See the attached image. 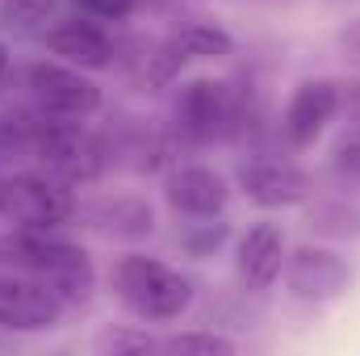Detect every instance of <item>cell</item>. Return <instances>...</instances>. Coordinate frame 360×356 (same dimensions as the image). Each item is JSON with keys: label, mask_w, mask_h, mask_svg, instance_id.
I'll return each instance as SVG.
<instances>
[{"label": "cell", "mask_w": 360, "mask_h": 356, "mask_svg": "<svg viewBox=\"0 0 360 356\" xmlns=\"http://www.w3.org/2000/svg\"><path fill=\"white\" fill-rule=\"evenodd\" d=\"M84 218H89L92 231L109 235V239H147L155 231V210L147 197H134V193H109V197H96L92 205H84Z\"/></svg>", "instance_id": "15"}, {"label": "cell", "mask_w": 360, "mask_h": 356, "mask_svg": "<svg viewBox=\"0 0 360 356\" xmlns=\"http://www.w3.org/2000/svg\"><path fill=\"white\" fill-rule=\"evenodd\" d=\"M340 117V80H302L289 92V105L281 113V130L289 147L306 151L323 139V130Z\"/></svg>", "instance_id": "10"}, {"label": "cell", "mask_w": 360, "mask_h": 356, "mask_svg": "<svg viewBox=\"0 0 360 356\" xmlns=\"http://www.w3.org/2000/svg\"><path fill=\"white\" fill-rule=\"evenodd\" d=\"M72 214H76L72 184H63L59 177H51L46 168H42V172L0 177V218H8L13 227L59 231Z\"/></svg>", "instance_id": "5"}, {"label": "cell", "mask_w": 360, "mask_h": 356, "mask_svg": "<svg viewBox=\"0 0 360 356\" xmlns=\"http://www.w3.org/2000/svg\"><path fill=\"white\" fill-rule=\"evenodd\" d=\"M68 302L42 285L38 276H25V272H8L0 276V327L8 331H51L59 327Z\"/></svg>", "instance_id": "9"}, {"label": "cell", "mask_w": 360, "mask_h": 356, "mask_svg": "<svg viewBox=\"0 0 360 356\" xmlns=\"http://www.w3.org/2000/svg\"><path fill=\"white\" fill-rule=\"evenodd\" d=\"M222 239H226V222H210V218H193V222H188V231L180 235L184 252H188V256H197V260H201V256H210Z\"/></svg>", "instance_id": "21"}, {"label": "cell", "mask_w": 360, "mask_h": 356, "mask_svg": "<svg viewBox=\"0 0 360 356\" xmlns=\"http://www.w3.org/2000/svg\"><path fill=\"white\" fill-rule=\"evenodd\" d=\"M8 80V51H4V42H0V84Z\"/></svg>", "instance_id": "24"}, {"label": "cell", "mask_w": 360, "mask_h": 356, "mask_svg": "<svg viewBox=\"0 0 360 356\" xmlns=\"http://www.w3.org/2000/svg\"><path fill=\"white\" fill-rule=\"evenodd\" d=\"M55 17V0H0V30L30 34Z\"/></svg>", "instance_id": "18"}, {"label": "cell", "mask_w": 360, "mask_h": 356, "mask_svg": "<svg viewBox=\"0 0 360 356\" xmlns=\"http://www.w3.org/2000/svg\"><path fill=\"white\" fill-rule=\"evenodd\" d=\"M113 293L143 323H172L193 306V281L168 260L139 256V252L113 265Z\"/></svg>", "instance_id": "2"}, {"label": "cell", "mask_w": 360, "mask_h": 356, "mask_svg": "<svg viewBox=\"0 0 360 356\" xmlns=\"http://www.w3.org/2000/svg\"><path fill=\"white\" fill-rule=\"evenodd\" d=\"M68 4L89 21H126L139 8V0H68Z\"/></svg>", "instance_id": "22"}, {"label": "cell", "mask_w": 360, "mask_h": 356, "mask_svg": "<svg viewBox=\"0 0 360 356\" xmlns=\"http://www.w3.org/2000/svg\"><path fill=\"white\" fill-rule=\"evenodd\" d=\"M96 348L101 352H160V340L155 336H147V331H130V327H109V331H101L96 336Z\"/></svg>", "instance_id": "20"}, {"label": "cell", "mask_w": 360, "mask_h": 356, "mask_svg": "<svg viewBox=\"0 0 360 356\" xmlns=\"http://www.w3.org/2000/svg\"><path fill=\"white\" fill-rule=\"evenodd\" d=\"M30 155L63 184L80 189L105 172L109 151L105 143L92 134L84 122L72 117H51V113H30Z\"/></svg>", "instance_id": "3"}, {"label": "cell", "mask_w": 360, "mask_h": 356, "mask_svg": "<svg viewBox=\"0 0 360 356\" xmlns=\"http://www.w3.org/2000/svg\"><path fill=\"white\" fill-rule=\"evenodd\" d=\"M0 265L13 272L38 276L42 285H51L68 306L89 302L96 289V268L84 248L59 239L55 231H30V227H13L8 235H0Z\"/></svg>", "instance_id": "1"}, {"label": "cell", "mask_w": 360, "mask_h": 356, "mask_svg": "<svg viewBox=\"0 0 360 356\" xmlns=\"http://www.w3.org/2000/svg\"><path fill=\"white\" fill-rule=\"evenodd\" d=\"M310 231L327 239H360V210L348 201H319L310 205Z\"/></svg>", "instance_id": "16"}, {"label": "cell", "mask_w": 360, "mask_h": 356, "mask_svg": "<svg viewBox=\"0 0 360 356\" xmlns=\"http://www.w3.org/2000/svg\"><path fill=\"white\" fill-rule=\"evenodd\" d=\"M25 89L38 113L51 117H72V122H89L101 109V84L84 76V68H72L63 59H38L25 72Z\"/></svg>", "instance_id": "6"}, {"label": "cell", "mask_w": 360, "mask_h": 356, "mask_svg": "<svg viewBox=\"0 0 360 356\" xmlns=\"http://www.w3.org/2000/svg\"><path fill=\"white\" fill-rule=\"evenodd\" d=\"M42 42H46V51L55 59H63L72 68H84V72H101V68H109L117 59V46L105 34V25L80 17V13L51 25V30H42Z\"/></svg>", "instance_id": "13"}, {"label": "cell", "mask_w": 360, "mask_h": 356, "mask_svg": "<svg viewBox=\"0 0 360 356\" xmlns=\"http://www.w3.org/2000/svg\"><path fill=\"white\" fill-rule=\"evenodd\" d=\"M285 231L276 222H256L239 235V248H235V276L248 293H269L276 285V276L285 272Z\"/></svg>", "instance_id": "12"}, {"label": "cell", "mask_w": 360, "mask_h": 356, "mask_svg": "<svg viewBox=\"0 0 360 356\" xmlns=\"http://www.w3.org/2000/svg\"><path fill=\"white\" fill-rule=\"evenodd\" d=\"M331 177L344 189H360V130H352V126L331 151Z\"/></svg>", "instance_id": "19"}, {"label": "cell", "mask_w": 360, "mask_h": 356, "mask_svg": "<svg viewBox=\"0 0 360 356\" xmlns=\"http://www.w3.org/2000/svg\"><path fill=\"white\" fill-rule=\"evenodd\" d=\"M235 130H243V96L226 80L197 76L176 89V101H172V134L176 139L201 147V143L226 139Z\"/></svg>", "instance_id": "4"}, {"label": "cell", "mask_w": 360, "mask_h": 356, "mask_svg": "<svg viewBox=\"0 0 360 356\" xmlns=\"http://www.w3.org/2000/svg\"><path fill=\"white\" fill-rule=\"evenodd\" d=\"M239 189L248 201L264 205V210H285V205H302L314 189H310V177L281 160V155H248L239 164Z\"/></svg>", "instance_id": "11"}, {"label": "cell", "mask_w": 360, "mask_h": 356, "mask_svg": "<svg viewBox=\"0 0 360 356\" xmlns=\"http://www.w3.org/2000/svg\"><path fill=\"white\" fill-rule=\"evenodd\" d=\"M160 352H172V356H231V352H239V344L226 340V336H218V331H180V336L160 340Z\"/></svg>", "instance_id": "17"}, {"label": "cell", "mask_w": 360, "mask_h": 356, "mask_svg": "<svg viewBox=\"0 0 360 356\" xmlns=\"http://www.w3.org/2000/svg\"><path fill=\"white\" fill-rule=\"evenodd\" d=\"M340 113L352 130H360V80H340Z\"/></svg>", "instance_id": "23"}, {"label": "cell", "mask_w": 360, "mask_h": 356, "mask_svg": "<svg viewBox=\"0 0 360 356\" xmlns=\"http://www.w3.org/2000/svg\"><path fill=\"white\" fill-rule=\"evenodd\" d=\"M164 197L180 218H218L231 201V184L210 164H184L164 180Z\"/></svg>", "instance_id": "14"}, {"label": "cell", "mask_w": 360, "mask_h": 356, "mask_svg": "<svg viewBox=\"0 0 360 356\" xmlns=\"http://www.w3.org/2000/svg\"><path fill=\"white\" fill-rule=\"evenodd\" d=\"M352 281H356V268L331 248L302 243L285 256V285L297 302H314V306L335 302L352 289Z\"/></svg>", "instance_id": "8"}, {"label": "cell", "mask_w": 360, "mask_h": 356, "mask_svg": "<svg viewBox=\"0 0 360 356\" xmlns=\"http://www.w3.org/2000/svg\"><path fill=\"white\" fill-rule=\"evenodd\" d=\"M231 51H235V38H231L222 25H214V21H188V25H180L168 42H160V46L147 55L143 76H147L155 89H164V84L176 80L188 63L226 59Z\"/></svg>", "instance_id": "7"}]
</instances>
